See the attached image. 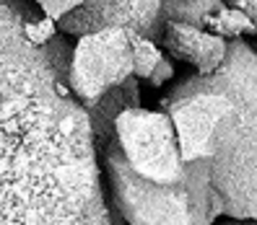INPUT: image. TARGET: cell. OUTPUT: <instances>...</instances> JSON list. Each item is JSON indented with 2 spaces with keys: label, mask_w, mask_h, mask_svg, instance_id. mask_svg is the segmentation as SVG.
<instances>
[{
  "label": "cell",
  "mask_w": 257,
  "mask_h": 225,
  "mask_svg": "<svg viewBox=\"0 0 257 225\" xmlns=\"http://www.w3.org/2000/svg\"><path fill=\"white\" fill-rule=\"evenodd\" d=\"M26 0L0 3V225H112L65 34L24 36Z\"/></svg>",
  "instance_id": "6da1fadb"
},
{
  "label": "cell",
  "mask_w": 257,
  "mask_h": 225,
  "mask_svg": "<svg viewBox=\"0 0 257 225\" xmlns=\"http://www.w3.org/2000/svg\"><path fill=\"white\" fill-rule=\"evenodd\" d=\"M185 160L208 158L221 215L257 220V52L229 39V54L213 75H190L161 98Z\"/></svg>",
  "instance_id": "7a4b0ae2"
},
{
  "label": "cell",
  "mask_w": 257,
  "mask_h": 225,
  "mask_svg": "<svg viewBox=\"0 0 257 225\" xmlns=\"http://www.w3.org/2000/svg\"><path fill=\"white\" fill-rule=\"evenodd\" d=\"M101 168L109 182L114 210L127 225H216L221 207L208 158L187 160V176L159 184L130 166L117 138L101 150Z\"/></svg>",
  "instance_id": "3957f363"
},
{
  "label": "cell",
  "mask_w": 257,
  "mask_h": 225,
  "mask_svg": "<svg viewBox=\"0 0 257 225\" xmlns=\"http://www.w3.org/2000/svg\"><path fill=\"white\" fill-rule=\"evenodd\" d=\"M114 138L130 166L151 182L174 184L187 176L182 142L169 112H148L143 106L125 109L117 119Z\"/></svg>",
  "instance_id": "277c9868"
},
{
  "label": "cell",
  "mask_w": 257,
  "mask_h": 225,
  "mask_svg": "<svg viewBox=\"0 0 257 225\" xmlns=\"http://www.w3.org/2000/svg\"><path fill=\"white\" fill-rule=\"evenodd\" d=\"M130 75H135V50L127 28H101L78 36L73 50L70 86L83 106L96 104Z\"/></svg>",
  "instance_id": "5b68a950"
},
{
  "label": "cell",
  "mask_w": 257,
  "mask_h": 225,
  "mask_svg": "<svg viewBox=\"0 0 257 225\" xmlns=\"http://www.w3.org/2000/svg\"><path fill=\"white\" fill-rule=\"evenodd\" d=\"M57 26L68 36L94 34L101 28H127L161 42L166 28L164 0H83L57 18Z\"/></svg>",
  "instance_id": "8992f818"
},
{
  "label": "cell",
  "mask_w": 257,
  "mask_h": 225,
  "mask_svg": "<svg viewBox=\"0 0 257 225\" xmlns=\"http://www.w3.org/2000/svg\"><path fill=\"white\" fill-rule=\"evenodd\" d=\"M161 44L172 57L190 62L200 75H213L229 54V39L226 36L179 21H166Z\"/></svg>",
  "instance_id": "52a82bcc"
},
{
  "label": "cell",
  "mask_w": 257,
  "mask_h": 225,
  "mask_svg": "<svg viewBox=\"0 0 257 225\" xmlns=\"http://www.w3.org/2000/svg\"><path fill=\"white\" fill-rule=\"evenodd\" d=\"M138 75H130V78L122 86H114L112 91H107L96 104H91L88 109V116H91V127H94V140L99 153L114 140L117 132V119L125 109L141 106V91H138Z\"/></svg>",
  "instance_id": "ba28073f"
},
{
  "label": "cell",
  "mask_w": 257,
  "mask_h": 225,
  "mask_svg": "<svg viewBox=\"0 0 257 225\" xmlns=\"http://www.w3.org/2000/svg\"><path fill=\"white\" fill-rule=\"evenodd\" d=\"M226 3V0H164V16L166 21L208 26V18Z\"/></svg>",
  "instance_id": "9c48e42d"
},
{
  "label": "cell",
  "mask_w": 257,
  "mask_h": 225,
  "mask_svg": "<svg viewBox=\"0 0 257 225\" xmlns=\"http://www.w3.org/2000/svg\"><path fill=\"white\" fill-rule=\"evenodd\" d=\"M208 32L221 34L226 39H239L241 34H257V24L249 18V13H244L236 6L223 3L213 16L208 18Z\"/></svg>",
  "instance_id": "30bf717a"
},
{
  "label": "cell",
  "mask_w": 257,
  "mask_h": 225,
  "mask_svg": "<svg viewBox=\"0 0 257 225\" xmlns=\"http://www.w3.org/2000/svg\"><path fill=\"white\" fill-rule=\"evenodd\" d=\"M130 34H133V50H135V75L148 80L161 62L159 42L148 39L143 34H135V32H130Z\"/></svg>",
  "instance_id": "8fae6325"
},
{
  "label": "cell",
  "mask_w": 257,
  "mask_h": 225,
  "mask_svg": "<svg viewBox=\"0 0 257 225\" xmlns=\"http://www.w3.org/2000/svg\"><path fill=\"white\" fill-rule=\"evenodd\" d=\"M34 3L47 13V16H52L57 21V18H63L65 13H70L75 6H81L83 0H34Z\"/></svg>",
  "instance_id": "7c38bea8"
},
{
  "label": "cell",
  "mask_w": 257,
  "mask_h": 225,
  "mask_svg": "<svg viewBox=\"0 0 257 225\" xmlns=\"http://www.w3.org/2000/svg\"><path fill=\"white\" fill-rule=\"evenodd\" d=\"M174 78V68H172V62L166 57H161V62H159V68L154 70V75L148 78V83L154 86V88H161L166 80H172Z\"/></svg>",
  "instance_id": "4fadbf2b"
},
{
  "label": "cell",
  "mask_w": 257,
  "mask_h": 225,
  "mask_svg": "<svg viewBox=\"0 0 257 225\" xmlns=\"http://www.w3.org/2000/svg\"><path fill=\"white\" fill-rule=\"evenodd\" d=\"M229 6H236V8H241L244 13H249V18L257 24V0H226Z\"/></svg>",
  "instance_id": "5bb4252c"
},
{
  "label": "cell",
  "mask_w": 257,
  "mask_h": 225,
  "mask_svg": "<svg viewBox=\"0 0 257 225\" xmlns=\"http://www.w3.org/2000/svg\"><path fill=\"white\" fill-rule=\"evenodd\" d=\"M218 225H257V220H229V222H218Z\"/></svg>",
  "instance_id": "9a60e30c"
}]
</instances>
